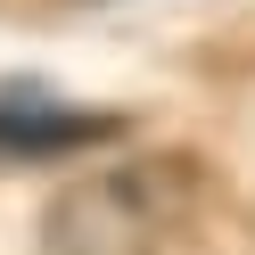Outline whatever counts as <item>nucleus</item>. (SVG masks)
Instances as JSON below:
<instances>
[{
  "instance_id": "obj_1",
  "label": "nucleus",
  "mask_w": 255,
  "mask_h": 255,
  "mask_svg": "<svg viewBox=\"0 0 255 255\" xmlns=\"http://www.w3.org/2000/svg\"><path fill=\"white\" fill-rule=\"evenodd\" d=\"M198 173L189 156H140V165H99L66 181L41 214V255H156L181 231Z\"/></svg>"
},
{
  "instance_id": "obj_2",
  "label": "nucleus",
  "mask_w": 255,
  "mask_h": 255,
  "mask_svg": "<svg viewBox=\"0 0 255 255\" xmlns=\"http://www.w3.org/2000/svg\"><path fill=\"white\" fill-rule=\"evenodd\" d=\"M124 124L116 116H83V107L50 99V91H0V165L17 156H66V148H91V140H116Z\"/></svg>"
}]
</instances>
